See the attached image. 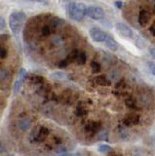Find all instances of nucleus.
<instances>
[{"instance_id":"obj_1","label":"nucleus","mask_w":155,"mask_h":156,"mask_svg":"<svg viewBox=\"0 0 155 156\" xmlns=\"http://www.w3.org/2000/svg\"><path fill=\"white\" fill-rule=\"evenodd\" d=\"M87 7L82 3H74L71 2L67 5L66 11L71 20L75 22H81L86 15Z\"/></svg>"},{"instance_id":"obj_2","label":"nucleus","mask_w":155,"mask_h":156,"mask_svg":"<svg viewBox=\"0 0 155 156\" xmlns=\"http://www.w3.org/2000/svg\"><path fill=\"white\" fill-rule=\"evenodd\" d=\"M26 19V16L23 12H15L11 14L9 18V26H10L11 30L14 33H19L21 31L23 23H25Z\"/></svg>"},{"instance_id":"obj_3","label":"nucleus","mask_w":155,"mask_h":156,"mask_svg":"<svg viewBox=\"0 0 155 156\" xmlns=\"http://www.w3.org/2000/svg\"><path fill=\"white\" fill-rule=\"evenodd\" d=\"M86 15L94 21H100L105 16V13L103 8L99 6H89L86 10Z\"/></svg>"},{"instance_id":"obj_4","label":"nucleus","mask_w":155,"mask_h":156,"mask_svg":"<svg viewBox=\"0 0 155 156\" xmlns=\"http://www.w3.org/2000/svg\"><path fill=\"white\" fill-rule=\"evenodd\" d=\"M89 34L94 41L99 42V43L104 42V40L106 39V36H107V34L99 27H92L89 30Z\"/></svg>"},{"instance_id":"obj_5","label":"nucleus","mask_w":155,"mask_h":156,"mask_svg":"<svg viewBox=\"0 0 155 156\" xmlns=\"http://www.w3.org/2000/svg\"><path fill=\"white\" fill-rule=\"evenodd\" d=\"M118 32L125 38H133V31L127 24L124 23H117L115 26Z\"/></svg>"},{"instance_id":"obj_6","label":"nucleus","mask_w":155,"mask_h":156,"mask_svg":"<svg viewBox=\"0 0 155 156\" xmlns=\"http://www.w3.org/2000/svg\"><path fill=\"white\" fill-rule=\"evenodd\" d=\"M104 44L106 45L108 49H110L111 51H116L118 48V44L116 43V41L111 36H106V39L104 40Z\"/></svg>"},{"instance_id":"obj_7","label":"nucleus","mask_w":155,"mask_h":156,"mask_svg":"<svg viewBox=\"0 0 155 156\" xmlns=\"http://www.w3.org/2000/svg\"><path fill=\"white\" fill-rule=\"evenodd\" d=\"M10 72H9L8 70H5L3 69L0 71V83H7V81H9V79H10Z\"/></svg>"},{"instance_id":"obj_8","label":"nucleus","mask_w":155,"mask_h":156,"mask_svg":"<svg viewBox=\"0 0 155 156\" xmlns=\"http://www.w3.org/2000/svg\"><path fill=\"white\" fill-rule=\"evenodd\" d=\"M19 127H20V129L23 132H25V131H26L30 127V121L28 120V119H23L20 122V124H19Z\"/></svg>"},{"instance_id":"obj_9","label":"nucleus","mask_w":155,"mask_h":156,"mask_svg":"<svg viewBox=\"0 0 155 156\" xmlns=\"http://www.w3.org/2000/svg\"><path fill=\"white\" fill-rule=\"evenodd\" d=\"M111 150V148L109 147L108 145L106 144H100L99 145V151L101 153H108L109 151Z\"/></svg>"},{"instance_id":"obj_10","label":"nucleus","mask_w":155,"mask_h":156,"mask_svg":"<svg viewBox=\"0 0 155 156\" xmlns=\"http://www.w3.org/2000/svg\"><path fill=\"white\" fill-rule=\"evenodd\" d=\"M147 67H148L150 73H151L152 75L155 76V62H147Z\"/></svg>"},{"instance_id":"obj_11","label":"nucleus","mask_w":155,"mask_h":156,"mask_svg":"<svg viewBox=\"0 0 155 156\" xmlns=\"http://www.w3.org/2000/svg\"><path fill=\"white\" fill-rule=\"evenodd\" d=\"M7 55V50L5 47H0V57L5 58Z\"/></svg>"},{"instance_id":"obj_12","label":"nucleus","mask_w":155,"mask_h":156,"mask_svg":"<svg viewBox=\"0 0 155 156\" xmlns=\"http://www.w3.org/2000/svg\"><path fill=\"white\" fill-rule=\"evenodd\" d=\"M6 27V23L4 21V19L2 17H0V30H2Z\"/></svg>"},{"instance_id":"obj_13","label":"nucleus","mask_w":155,"mask_h":156,"mask_svg":"<svg viewBox=\"0 0 155 156\" xmlns=\"http://www.w3.org/2000/svg\"><path fill=\"white\" fill-rule=\"evenodd\" d=\"M150 55L152 56V58L155 60V48H152V49H150Z\"/></svg>"},{"instance_id":"obj_14","label":"nucleus","mask_w":155,"mask_h":156,"mask_svg":"<svg viewBox=\"0 0 155 156\" xmlns=\"http://www.w3.org/2000/svg\"><path fill=\"white\" fill-rule=\"evenodd\" d=\"M115 5H116V6H117V7H118V6L120 7V6H121V3H120V2H119V3H118V2H116V4H115Z\"/></svg>"}]
</instances>
